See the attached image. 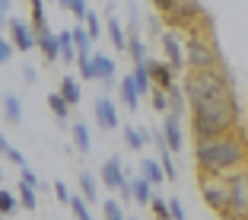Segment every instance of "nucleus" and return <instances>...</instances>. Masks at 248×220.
<instances>
[{"label":"nucleus","mask_w":248,"mask_h":220,"mask_svg":"<svg viewBox=\"0 0 248 220\" xmlns=\"http://www.w3.org/2000/svg\"><path fill=\"white\" fill-rule=\"evenodd\" d=\"M118 96H121V102H124V109L127 112H137L140 109V89H137V83H134V77H124L121 83H118Z\"/></svg>","instance_id":"obj_15"},{"label":"nucleus","mask_w":248,"mask_h":220,"mask_svg":"<svg viewBox=\"0 0 248 220\" xmlns=\"http://www.w3.org/2000/svg\"><path fill=\"white\" fill-rule=\"evenodd\" d=\"M188 115H191L194 140H210V137H219V134L235 131V125H239V99H235L232 86H226L213 96L197 99V102H188Z\"/></svg>","instance_id":"obj_1"},{"label":"nucleus","mask_w":248,"mask_h":220,"mask_svg":"<svg viewBox=\"0 0 248 220\" xmlns=\"http://www.w3.org/2000/svg\"><path fill=\"white\" fill-rule=\"evenodd\" d=\"M93 115H95V125L102 128V131H115L118 128V105L111 102L108 96H99V99H95Z\"/></svg>","instance_id":"obj_10"},{"label":"nucleus","mask_w":248,"mask_h":220,"mask_svg":"<svg viewBox=\"0 0 248 220\" xmlns=\"http://www.w3.org/2000/svg\"><path fill=\"white\" fill-rule=\"evenodd\" d=\"M61 96H64L67 102L73 105V109H77V105H80V99H83V89H80V80H77V77H73V73H67V77H61V89H58Z\"/></svg>","instance_id":"obj_18"},{"label":"nucleus","mask_w":248,"mask_h":220,"mask_svg":"<svg viewBox=\"0 0 248 220\" xmlns=\"http://www.w3.org/2000/svg\"><path fill=\"white\" fill-rule=\"evenodd\" d=\"M146 70H150V83H153V86H162V89L172 86V83H175V73H178L169 61H156V58H146Z\"/></svg>","instance_id":"obj_12"},{"label":"nucleus","mask_w":248,"mask_h":220,"mask_svg":"<svg viewBox=\"0 0 248 220\" xmlns=\"http://www.w3.org/2000/svg\"><path fill=\"white\" fill-rule=\"evenodd\" d=\"M169 217L172 220H185V207L178 198H169Z\"/></svg>","instance_id":"obj_41"},{"label":"nucleus","mask_w":248,"mask_h":220,"mask_svg":"<svg viewBox=\"0 0 248 220\" xmlns=\"http://www.w3.org/2000/svg\"><path fill=\"white\" fill-rule=\"evenodd\" d=\"M105 32H108V42L115 51H127V32H124L121 19H115V16H108V22H105Z\"/></svg>","instance_id":"obj_16"},{"label":"nucleus","mask_w":248,"mask_h":220,"mask_svg":"<svg viewBox=\"0 0 248 220\" xmlns=\"http://www.w3.org/2000/svg\"><path fill=\"white\" fill-rule=\"evenodd\" d=\"M3 118H7L10 125H22V102L16 93L3 96Z\"/></svg>","instance_id":"obj_19"},{"label":"nucleus","mask_w":248,"mask_h":220,"mask_svg":"<svg viewBox=\"0 0 248 220\" xmlns=\"http://www.w3.org/2000/svg\"><path fill=\"white\" fill-rule=\"evenodd\" d=\"M10 3L13 0H0V26L7 29V22H10Z\"/></svg>","instance_id":"obj_44"},{"label":"nucleus","mask_w":248,"mask_h":220,"mask_svg":"<svg viewBox=\"0 0 248 220\" xmlns=\"http://www.w3.org/2000/svg\"><path fill=\"white\" fill-rule=\"evenodd\" d=\"M162 16L166 26L175 32H213V19L201 7V0H175Z\"/></svg>","instance_id":"obj_3"},{"label":"nucleus","mask_w":248,"mask_h":220,"mask_svg":"<svg viewBox=\"0 0 248 220\" xmlns=\"http://www.w3.org/2000/svg\"><path fill=\"white\" fill-rule=\"evenodd\" d=\"M226 185H229V207L223 217L229 220H248V172L245 166L226 172Z\"/></svg>","instance_id":"obj_5"},{"label":"nucleus","mask_w":248,"mask_h":220,"mask_svg":"<svg viewBox=\"0 0 248 220\" xmlns=\"http://www.w3.org/2000/svg\"><path fill=\"white\" fill-rule=\"evenodd\" d=\"M7 29H10V42H13L16 51L26 54V51H32V48H35V29H32V22L19 19V16H10Z\"/></svg>","instance_id":"obj_7"},{"label":"nucleus","mask_w":248,"mask_h":220,"mask_svg":"<svg viewBox=\"0 0 248 220\" xmlns=\"http://www.w3.org/2000/svg\"><path fill=\"white\" fill-rule=\"evenodd\" d=\"M35 48L45 58V64H54L61 61V48H58V32H51L48 26L45 29H35Z\"/></svg>","instance_id":"obj_11"},{"label":"nucleus","mask_w":248,"mask_h":220,"mask_svg":"<svg viewBox=\"0 0 248 220\" xmlns=\"http://www.w3.org/2000/svg\"><path fill=\"white\" fill-rule=\"evenodd\" d=\"M13 54H16V48H13V42H10V38H3V35H0V67L7 64V61H10V58H13Z\"/></svg>","instance_id":"obj_39"},{"label":"nucleus","mask_w":248,"mask_h":220,"mask_svg":"<svg viewBox=\"0 0 248 220\" xmlns=\"http://www.w3.org/2000/svg\"><path fill=\"white\" fill-rule=\"evenodd\" d=\"M29 3V19H32V29H45L48 19H45V3L48 0H26Z\"/></svg>","instance_id":"obj_28"},{"label":"nucleus","mask_w":248,"mask_h":220,"mask_svg":"<svg viewBox=\"0 0 248 220\" xmlns=\"http://www.w3.org/2000/svg\"><path fill=\"white\" fill-rule=\"evenodd\" d=\"M127 54L134 58V64H143L146 61V45H143L137 29H131V35H127Z\"/></svg>","instance_id":"obj_25"},{"label":"nucleus","mask_w":248,"mask_h":220,"mask_svg":"<svg viewBox=\"0 0 248 220\" xmlns=\"http://www.w3.org/2000/svg\"><path fill=\"white\" fill-rule=\"evenodd\" d=\"M51 188H54V198H58V201H64V204H67V198H70V188H67V182H61V179H58V182H54Z\"/></svg>","instance_id":"obj_42"},{"label":"nucleus","mask_w":248,"mask_h":220,"mask_svg":"<svg viewBox=\"0 0 248 220\" xmlns=\"http://www.w3.org/2000/svg\"><path fill=\"white\" fill-rule=\"evenodd\" d=\"M7 147H10V140H7V134H3V128H0V153H7Z\"/></svg>","instance_id":"obj_48"},{"label":"nucleus","mask_w":248,"mask_h":220,"mask_svg":"<svg viewBox=\"0 0 248 220\" xmlns=\"http://www.w3.org/2000/svg\"><path fill=\"white\" fill-rule=\"evenodd\" d=\"M22 77H26V83H29V86L38 80V77H35V67H26V70H22Z\"/></svg>","instance_id":"obj_47"},{"label":"nucleus","mask_w":248,"mask_h":220,"mask_svg":"<svg viewBox=\"0 0 248 220\" xmlns=\"http://www.w3.org/2000/svg\"><path fill=\"white\" fill-rule=\"evenodd\" d=\"M73 144H77V153H83V156L93 150V134H89V128L83 125V121L73 125Z\"/></svg>","instance_id":"obj_22"},{"label":"nucleus","mask_w":248,"mask_h":220,"mask_svg":"<svg viewBox=\"0 0 248 220\" xmlns=\"http://www.w3.org/2000/svg\"><path fill=\"white\" fill-rule=\"evenodd\" d=\"M58 48H61V61H64V64H73V61H77V45H73L70 29L58 32Z\"/></svg>","instance_id":"obj_20"},{"label":"nucleus","mask_w":248,"mask_h":220,"mask_svg":"<svg viewBox=\"0 0 248 220\" xmlns=\"http://www.w3.org/2000/svg\"><path fill=\"white\" fill-rule=\"evenodd\" d=\"M162 140H166V147L172 150V153H178L185 144V134H182V125H178V115L175 112H166V121H162Z\"/></svg>","instance_id":"obj_13"},{"label":"nucleus","mask_w":248,"mask_h":220,"mask_svg":"<svg viewBox=\"0 0 248 220\" xmlns=\"http://www.w3.org/2000/svg\"><path fill=\"white\" fill-rule=\"evenodd\" d=\"M150 214H153V217H159V220H172V217H169V201H162L159 195H153V198H150Z\"/></svg>","instance_id":"obj_36"},{"label":"nucleus","mask_w":248,"mask_h":220,"mask_svg":"<svg viewBox=\"0 0 248 220\" xmlns=\"http://www.w3.org/2000/svg\"><path fill=\"white\" fill-rule=\"evenodd\" d=\"M70 13H73V19H77V22H83V19H86V13H89V0H70Z\"/></svg>","instance_id":"obj_38"},{"label":"nucleus","mask_w":248,"mask_h":220,"mask_svg":"<svg viewBox=\"0 0 248 220\" xmlns=\"http://www.w3.org/2000/svg\"><path fill=\"white\" fill-rule=\"evenodd\" d=\"M248 163V144L235 131L210 140H194V166L197 176H226Z\"/></svg>","instance_id":"obj_2"},{"label":"nucleus","mask_w":248,"mask_h":220,"mask_svg":"<svg viewBox=\"0 0 248 220\" xmlns=\"http://www.w3.org/2000/svg\"><path fill=\"white\" fill-rule=\"evenodd\" d=\"M118 191H121V198H124V201H134V191H131V179H124V182H121V188H118Z\"/></svg>","instance_id":"obj_45"},{"label":"nucleus","mask_w":248,"mask_h":220,"mask_svg":"<svg viewBox=\"0 0 248 220\" xmlns=\"http://www.w3.org/2000/svg\"><path fill=\"white\" fill-rule=\"evenodd\" d=\"M0 179H3V169H0Z\"/></svg>","instance_id":"obj_50"},{"label":"nucleus","mask_w":248,"mask_h":220,"mask_svg":"<svg viewBox=\"0 0 248 220\" xmlns=\"http://www.w3.org/2000/svg\"><path fill=\"white\" fill-rule=\"evenodd\" d=\"M73 45H77V51H93V35H89L86 32V26H83V22H77V26H73Z\"/></svg>","instance_id":"obj_31"},{"label":"nucleus","mask_w":248,"mask_h":220,"mask_svg":"<svg viewBox=\"0 0 248 220\" xmlns=\"http://www.w3.org/2000/svg\"><path fill=\"white\" fill-rule=\"evenodd\" d=\"M77 77H80V80H95V73H93V51H77Z\"/></svg>","instance_id":"obj_29"},{"label":"nucleus","mask_w":248,"mask_h":220,"mask_svg":"<svg viewBox=\"0 0 248 220\" xmlns=\"http://www.w3.org/2000/svg\"><path fill=\"white\" fill-rule=\"evenodd\" d=\"M99 179H102L105 188L118 191L124 182V166H121V156H108V160L102 163V169H99Z\"/></svg>","instance_id":"obj_14"},{"label":"nucleus","mask_w":248,"mask_h":220,"mask_svg":"<svg viewBox=\"0 0 248 220\" xmlns=\"http://www.w3.org/2000/svg\"><path fill=\"white\" fill-rule=\"evenodd\" d=\"M19 179H22V182H29L32 188H42V182H38V176L32 172L29 166H19Z\"/></svg>","instance_id":"obj_40"},{"label":"nucleus","mask_w":248,"mask_h":220,"mask_svg":"<svg viewBox=\"0 0 248 220\" xmlns=\"http://www.w3.org/2000/svg\"><path fill=\"white\" fill-rule=\"evenodd\" d=\"M86 204H89V201L83 198V195H70V198H67V207L73 211V217H77V220H89V217H93V211H89Z\"/></svg>","instance_id":"obj_32"},{"label":"nucleus","mask_w":248,"mask_h":220,"mask_svg":"<svg viewBox=\"0 0 248 220\" xmlns=\"http://www.w3.org/2000/svg\"><path fill=\"white\" fill-rule=\"evenodd\" d=\"M16 198H19V204L26 207V211H35V207H38V188H32L29 182H22V179H19V188H16Z\"/></svg>","instance_id":"obj_24"},{"label":"nucleus","mask_w":248,"mask_h":220,"mask_svg":"<svg viewBox=\"0 0 248 220\" xmlns=\"http://www.w3.org/2000/svg\"><path fill=\"white\" fill-rule=\"evenodd\" d=\"M131 191H134V204H150V198H153V185H150V179H131Z\"/></svg>","instance_id":"obj_21"},{"label":"nucleus","mask_w":248,"mask_h":220,"mask_svg":"<svg viewBox=\"0 0 248 220\" xmlns=\"http://www.w3.org/2000/svg\"><path fill=\"white\" fill-rule=\"evenodd\" d=\"M223 64L213 32H188L185 38V67H217Z\"/></svg>","instance_id":"obj_4"},{"label":"nucleus","mask_w":248,"mask_h":220,"mask_svg":"<svg viewBox=\"0 0 248 220\" xmlns=\"http://www.w3.org/2000/svg\"><path fill=\"white\" fill-rule=\"evenodd\" d=\"M150 105H153V112H162V115H166L169 112V93L162 86H153L150 89Z\"/></svg>","instance_id":"obj_34"},{"label":"nucleus","mask_w":248,"mask_h":220,"mask_svg":"<svg viewBox=\"0 0 248 220\" xmlns=\"http://www.w3.org/2000/svg\"><path fill=\"white\" fill-rule=\"evenodd\" d=\"M197 191H201V198L204 204L210 207L213 214H226L229 207V185H226V176H201L197 179Z\"/></svg>","instance_id":"obj_6"},{"label":"nucleus","mask_w":248,"mask_h":220,"mask_svg":"<svg viewBox=\"0 0 248 220\" xmlns=\"http://www.w3.org/2000/svg\"><path fill=\"white\" fill-rule=\"evenodd\" d=\"M16 207H19V198H16L13 191L0 188V217H13Z\"/></svg>","instance_id":"obj_33"},{"label":"nucleus","mask_w":248,"mask_h":220,"mask_svg":"<svg viewBox=\"0 0 248 220\" xmlns=\"http://www.w3.org/2000/svg\"><path fill=\"white\" fill-rule=\"evenodd\" d=\"M134 83H137V89H140V96H150V89H153V83H150V70H146V61L143 64H134Z\"/></svg>","instance_id":"obj_30"},{"label":"nucleus","mask_w":248,"mask_h":220,"mask_svg":"<svg viewBox=\"0 0 248 220\" xmlns=\"http://www.w3.org/2000/svg\"><path fill=\"white\" fill-rule=\"evenodd\" d=\"M3 156H7V160L13 163V166H26V156H22L19 150H16V147H7V153H3Z\"/></svg>","instance_id":"obj_43"},{"label":"nucleus","mask_w":248,"mask_h":220,"mask_svg":"<svg viewBox=\"0 0 248 220\" xmlns=\"http://www.w3.org/2000/svg\"><path fill=\"white\" fill-rule=\"evenodd\" d=\"M58 7L61 10H70V0H58Z\"/></svg>","instance_id":"obj_49"},{"label":"nucleus","mask_w":248,"mask_h":220,"mask_svg":"<svg viewBox=\"0 0 248 220\" xmlns=\"http://www.w3.org/2000/svg\"><path fill=\"white\" fill-rule=\"evenodd\" d=\"M77 182H80V195L89 201V204H93V201L99 198V182H95V176H93V172H80V179H77Z\"/></svg>","instance_id":"obj_26"},{"label":"nucleus","mask_w":248,"mask_h":220,"mask_svg":"<svg viewBox=\"0 0 248 220\" xmlns=\"http://www.w3.org/2000/svg\"><path fill=\"white\" fill-rule=\"evenodd\" d=\"M83 26H86V32L93 35V42H99V35H102V19H99V13H95V10H89V13H86Z\"/></svg>","instance_id":"obj_35"},{"label":"nucleus","mask_w":248,"mask_h":220,"mask_svg":"<svg viewBox=\"0 0 248 220\" xmlns=\"http://www.w3.org/2000/svg\"><path fill=\"white\" fill-rule=\"evenodd\" d=\"M159 42H162V51H166V61L175 67V70H182V67H185V42L178 38V32L175 29L162 32Z\"/></svg>","instance_id":"obj_9"},{"label":"nucleus","mask_w":248,"mask_h":220,"mask_svg":"<svg viewBox=\"0 0 248 220\" xmlns=\"http://www.w3.org/2000/svg\"><path fill=\"white\" fill-rule=\"evenodd\" d=\"M48 109H51V115L58 118V121H67V118H70V112H73V105L67 102L61 93H51V96H48Z\"/></svg>","instance_id":"obj_23"},{"label":"nucleus","mask_w":248,"mask_h":220,"mask_svg":"<svg viewBox=\"0 0 248 220\" xmlns=\"http://www.w3.org/2000/svg\"><path fill=\"white\" fill-rule=\"evenodd\" d=\"M150 3H153V7L159 10V13H166V10L172 7V3H175V0H150Z\"/></svg>","instance_id":"obj_46"},{"label":"nucleus","mask_w":248,"mask_h":220,"mask_svg":"<svg viewBox=\"0 0 248 220\" xmlns=\"http://www.w3.org/2000/svg\"><path fill=\"white\" fill-rule=\"evenodd\" d=\"M166 93H169V112H175V115H182V112L188 109V99H185V89L178 86V83H172V86H169Z\"/></svg>","instance_id":"obj_27"},{"label":"nucleus","mask_w":248,"mask_h":220,"mask_svg":"<svg viewBox=\"0 0 248 220\" xmlns=\"http://www.w3.org/2000/svg\"><path fill=\"white\" fill-rule=\"evenodd\" d=\"M140 176H143V179H150V185H153V188L166 182L162 163H159V160H153V156H143V160H140Z\"/></svg>","instance_id":"obj_17"},{"label":"nucleus","mask_w":248,"mask_h":220,"mask_svg":"<svg viewBox=\"0 0 248 220\" xmlns=\"http://www.w3.org/2000/svg\"><path fill=\"white\" fill-rule=\"evenodd\" d=\"M102 214H105L108 220H124V207H121V201H115V198L102 201Z\"/></svg>","instance_id":"obj_37"},{"label":"nucleus","mask_w":248,"mask_h":220,"mask_svg":"<svg viewBox=\"0 0 248 220\" xmlns=\"http://www.w3.org/2000/svg\"><path fill=\"white\" fill-rule=\"evenodd\" d=\"M93 73H95V80L102 83L105 89H111V86H118V64H115V58L111 54H102V51H93Z\"/></svg>","instance_id":"obj_8"}]
</instances>
